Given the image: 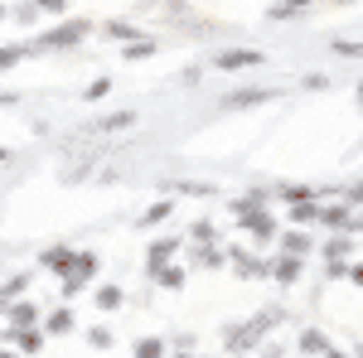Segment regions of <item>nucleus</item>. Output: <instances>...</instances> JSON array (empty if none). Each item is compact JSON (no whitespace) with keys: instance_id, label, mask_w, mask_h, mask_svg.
<instances>
[]
</instances>
